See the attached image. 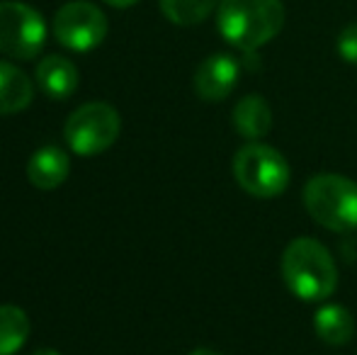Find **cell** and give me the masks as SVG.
I'll list each match as a JSON object with an SVG mask.
<instances>
[{
  "mask_svg": "<svg viewBox=\"0 0 357 355\" xmlns=\"http://www.w3.org/2000/svg\"><path fill=\"white\" fill-rule=\"evenodd\" d=\"M282 24V0H221L216 8L219 34L245 54L273 42Z\"/></svg>",
  "mask_w": 357,
  "mask_h": 355,
  "instance_id": "obj_1",
  "label": "cell"
},
{
  "mask_svg": "<svg viewBox=\"0 0 357 355\" xmlns=\"http://www.w3.org/2000/svg\"><path fill=\"white\" fill-rule=\"evenodd\" d=\"M282 278L294 297L304 302H324L338 287V268L331 251L311 236L287 243L282 253Z\"/></svg>",
  "mask_w": 357,
  "mask_h": 355,
  "instance_id": "obj_2",
  "label": "cell"
},
{
  "mask_svg": "<svg viewBox=\"0 0 357 355\" xmlns=\"http://www.w3.org/2000/svg\"><path fill=\"white\" fill-rule=\"evenodd\" d=\"M304 207L328 232L357 229V183L338 173H321L304 185Z\"/></svg>",
  "mask_w": 357,
  "mask_h": 355,
  "instance_id": "obj_3",
  "label": "cell"
},
{
  "mask_svg": "<svg viewBox=\"0 0 357 355\" xmlns=\"http://www.w3.org/2000/svg\"><path fill=\"white\" fill-rule=\"evenodd\" d=\"M234 178L248 195L273 199L289 185V163L278 149L260 142H248L234 156Z\"/></svg>",
  "mask_w": 357,
  "mask_h": 355,
  "instance_id": "obj_4",
  "label": "cell"
},
{
  "mask_svg": "<svg viewBox=\"0 0 357 355\" xmlns=\"http://www.w3.org/2000/svg\"><path fill=\"white\" fill-rule=\"evenodd\" d=\"M122 119L119 112L107 103H85L73 109L63 127V137L78 156L102 153L117 142Z\"/></svg>",
  "mask_w": 357,
  "mask_h": 355,
  "instance_id": "obj_5",
  "label": "cell"
},
{
  "mask_svg": "<svg viewBox=\"0 0 357 355\" xmlns=\"http://www.w3.org/2000/svg\"><path fill=\"white\" fill-rule=\"evenodd\" d=\"M47 22L32 5L17 0L0 3V52L5 56L29 61L44 49Z\"/></svg>",
  "mask_w": 357,
  "mask_h": 355,
  "instance_id": "obj_6",
  "label": "cell"
},
{
  "mask_svg": "<svg viewBox=\"0 0 357 355\" xmlns=\"http://www.w3.org/2000/svg\"><path fill=\"white\" fill-rule=\"evenodd\" d=\"M107 17L98 5L88 0H73L59 8L54 17V37L71 52H90L107 37Z\"/></svg>",
  "mask_w": 357,
  "mask_h": 355,
  "instance_id": "obj_7",
  "label": "cell"
},
{
  "mask_svg": "<svg viewBox=\"0 0 357 355\" xmlns=\"http://www.w3.org/2000/svg\"><path fill=\"white\" fill-rule=\"evenodd\" d=\"M241 78V63L231 54H212L195 73V93L207 103H219L234 93Z\"/></svg>",
  "mask_w": 357,
  "mask_h": 355,
  "instance_id": "obj_8",
  "label": "cell"
},
{
  "mask_svg": "<svg viewBox=\"0 0 357 355\" xmlns=\"http://www.w3.org/2000/svg\"><path fill=\"white\" fill-rule=\"evenodd\" d=\"M71 173V158L59 146H42L27 163V178L39 190H56Z\"/></svg>",
  "mask_w": 357,
  "mask_h": 355,
  "instance_id": "obj_9",
  "label": "cell"
},
{
  "mask_svg": "<svg viewBox=\"0 0 357 355\" xmlns=\"http://www.w3.org/2000/svg\"><path fill=\"white\" fill-rule=\"evenodd\" d=\"M234 129L248 142H260L273 129V109L263 95H245L234 107Z\"/></svg>",
  "mask_w": 357,
  "mask_h": 355,
  "instance_id": "obj_10",
  "label": "cell"
},
{
  "mask_svg": "<svg viewBox=\"0 0 357 355\" xmlns=\"http://www.w3.org/2000/svg\"><path fill=\"white\" fill-rule=\"evenodd\" d=\"M37 83L49 98L54 100H66L71 98L78 88V68L66 56H44L37 66Z\"/></svg>",
  "mask_w": 357,
  "mask_h": 355,
  "instance_id": "obj_11",
  "label": "cell"
},
{
  "mask_svg": "<svg viewBox=\"0 0 357 355\" xmlns=\"http://www.w3.org/2000/svg\"><path fill=\"white\" fill-rule=\"evenodd\" d=\"M34 86L15 63L0 61V114H15L29 107Z\"/></svg>",
  "mask_w": 357,
  "mask_h": 355,
  "instance_id": "obj_12",
  "label": "cell"
},
{
  "mask_svg": "<svg viewBox=\"0 0 357 355\" xmlns=\"http://www.w3.org/2000/svg\"><path fill=\"white\" fill-rule=\"evenodd\" d=\"M314 331L328 346H345L355 336V319L340 304H324L314 317Z\"/></svg>",
  "mask_w": 357,
  "mask_h": 355,
  "instance_id": "obj_13",
  "label": "cell"
},
{
  "mask_svg": "<svg viewBox=\"0 0 357 355\" xmlns=\"http://www.w3.org/2000/svg\"><path fill=\"white\" fill-rule=\"evenodd\" d=\"M32 324L24 309L0 304V355H15L27 343Z\"/></svg>",
  "mask_w": 357,
  "mask_h": 355,
  "instance_id": "obj_14",
  "label": "cell"
},
{
  "mask_svg": "<svg viewBox=\"0 0 357 355\" xmlns=\"http://www.w3.org/2000/svg\"><path fill=\"white\" fill-rule=\"evenodd\" d=\"M163 15L173 24L180 27H192L199 24L219 8L221 0H158Z\"/></svg>",
  "mask_w": 357,
  "mask_h": 355,
  "instance_id": "obj_15",
  "label": "cell"
},
{
  "mask_svg": "<svg viewBox=\"0 0 357 355\" xmlns=\"http://www.w3.org/2000/svg\"><path fill=\"white\" fill-rule=\"evenodd\" d=\"M335 49H338L343 61L357 66V22L343 27V32L338 34V42H335Z\"/></svg>",
  "mask_w": 357,
  "mask_h": 355,
  "instance_id": "obj_16",
  "label": "cell"
},
{
  "mask_svg": "<svg viewBox=\"0 0 357 355\" xmlns=\"http://www.w3.org/2000/svg\"><path fill=\"white\" fill-rule=\"evenodd\" d=\"M107 5H112V8H132V5H137L139 0H105Z\"/></svg>",
  "mask_w": 357,
  "mask_h": 355,
  "instance_id": "obj_17",
  "label": "cell"
},
{
  "mask_svg": "<svg viewBox=\"0 0 357 355\" xmlns=\"http://www.w3.org/2000/svg\"><path fill=\"white\" fill-rule=\"evenodd\" d=\"M188 355H221V353L212 351V348H195V351L188 353Z\"/></svg>",
  "mask_w": 357,
  "mask_h": 355,
  "instance_id": "obj_18",
  "label": "cell"
},
{
  "mask_svg": "<svg viewBox=\"0 0 357 355\" xmlns=\"http://www.w3.org/2000/svg\"><path fill=\"white\" fill-rule=\"evenodd\" d=\"M32 355H61V353L54 351V348H39V351H34Z\"/></svg>",
  "mask_w": 357,
  "mask_h": 355,
  "instance_id": "obj_19",
  "label": "cell"
}]
</instances>
